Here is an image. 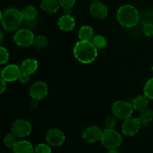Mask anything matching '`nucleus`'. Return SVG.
Returning a JSON list of instances; mask_svg holds the SVG:
<instances>
[{
    "mask_svg": "<svg viewBox=\"0 0 153 153\" xmlns=\"http://www.w3.org/2000/svg\"><path fill=\"white\" fill-rule=\"evenodd\" d=\"M75 58L82 64H91L98 55V51L92 42L88 40H79L73 49Z\"/></svg>",
    "mask_w": 153,
    "mask_h": 153,
    "instance_id": "obj_1",
    "label": "nucleus"
},
{
    "mask_svg": "<svg viewBox=\"0 0 153 153\" xmlns=\"http://www.w3.org/2000/svg\"><path fill=\"white\" fill-rule=\"evenodd\" d=\"M118 22L126 28L135 26L140 19L137 9L131 4H124L117 12Z\"/></svg>",
    "mask_w": 153,
    "mask_h": 153,
    "instance_id": "obj_2",
    "label": "nucleus"
},
{
    "mask_svg": "<svg viewBox=\"0 0 153 153\" xmlns=\"http://www.w3.org/2000/svg\"><path fill=\"white\" fill-rule=\"evenodd\" d=\"M23 20L22 10L14 7H9L3 12L1 22L4 30L13 31L20 26Z\"/></svg>",
    "mask_w": 153,
    "mask_h": 153,
    "instance_id": "obj_3",
    "label": "nucleus"
},
{
    "mask_svg": "<svg viewBox=\"0 0 153 153\" xmlns=\"http://www.w3.org/2000/svg\"><path fill=\"white\" fill-rule=\"evenodd\" d=\"M100 140L107 149H117L122 143V137L115 129L105 128L102 131Z\"/></svg>",
    "mask_w": 153,
    "mask_h": 153,
    "instance_id": "obj_4",
    "label": "nucleus"
},
{
    "mask_svg": "<svg viewBox=\"0 0 153 153\" xmlns=\"http://www.w3.org/2000/svg\"><path fill=\"white\" fill-rule=\"evenodd\" d=\"M111 111L114 116L116 117L117 119L124 120L131 117L134 109L131 103L120 100L114 103L111 107Z\"/></svg>",
    "mask_w": 153,
    "mask_h": 153,
    "instance_id": "obj_5",
    "label": "nucleus"
},
{
    "mask_svg": "<svg viewBox=\"0 0 153 153\" xmlns=\"http://www.w3.org/2000/svg\"><path fill=\"white\" fill-rule=\"evenodd\" d=\"M34 33L28 28H21L16 31L13 35V41L20 47H28L33 45L34 40Z\"/></svg>",
    "mask_w": 153,
    "mask_h": 153,
    "instance_id": "obj_6",
    "label": "nucleus"
},
{
    "mask_svg": "<svg viewBox=\"0 0 153 153\" xmlns=\"http://www.w3.org/2000/svg\"><path fill=\"white\" fill-rule=\"evenodd\" d=\"M11 131L17 137H25L32 131V126L25 120H17L12 125Z\"/></svg>",
    "mask_w": 153,
    "mask_h": 153,
    "instance_id": "obj_7",
    "label": "nucleus"
},
{
    "mask_svg": "<svg viewBox=\"0 0 153 153\" xmlns=\"http://www.w3.org/2000/svg\"><path fill=\"white\" fill-rule=\"evenodd\" d=\"M140 126L138 119L135 117H130L124 120L122 125V132L124 135L132 137L139 131Z\"/></svg>",
    "mask_w": 153,
    "mask_h": 153,
    "instance_id": "obj_8",
    "label": "nucleus"
},
{
    "mask_svg": "<svg viewBox=\"0 0 153 153\" xmlns=\"http://www.w3.org/2000/svg\"><path fill=\"white\" fill-rule=\"evenodd\" d=\"M46 140L50 146H60L65 142L66 136L63 131L59 128H52L46 133Z\"/></svg>",
    "mask_w": 153,
    "mask_h": 153,
    "instance_id": "obj_9",
    "label": "nucleus"
},
{
    "mask_svg": "<svg viewBox=\"0 0 153 153\" xmlns=\"http://www.w3.org/2000/svg\"><path fill=\"white\" fill-rule=\"evenodd\" d=\"M49 92L48 85L45 82L39 81L33 84L30 88L29 94L31 98L35 100H42L47 96Z\"/></svg>",
    "mask_w": 153,
    "mask_h": 153,
    "instance_id": "obj_10",
    "label": "nucleus"
},
{
    "mask_svg": "<svg viewBox=\"0 0 153 153\" xmlns=\"http://www.w3.org/2000/svg\"><path fill=\"white\" fill-rule=\"evenodd\" d=\"M21 73L20 67L16 64H9L6 66L1 72V77L6 82H13L19 79Z\"/></svg>",
    "mask_w": 153,
    "mask_h": 153,
    "instance_id": "obj_11",
    "label": "nucleus"
},
{
    "mask_svg": "<svg viewBox=\"0 0 153 153\" xmlns=\"http://www.w3.org/2000/svg\"><path fill=\"white\" fill-rule=\"evenodd\" d=\"M102 131L96 126H91L85 128L82 132V139L86 143H94L99 141L101 139Z\"/></svg>",
    "mask_w": 153,
    "mask_h": 153,
    "instance_id": "obj_12",
    "label": "nucleus"
},
{
    "mask_svg": "<svg viewBox=\"0 0 153 153\" xmlns=\"http://www.w3.org/2000/svg\"><path fill=\"white\" fill-rule=\"evenodd\" d=\"M91 16L97 19H102L108 15V8L104 3L100 1H94L90 7Z\"/></svg>",
    "mask_w": 153,
    "mask_h": 153,
    "instance_id": "obj_13",
    "label": "nucleus"
},
{
    "mask_svg": "<svg viewBox=\"0 0 153 153\" xmlns=\"http://www.w3.org/2000/svg\"><path fill=\"white\" fill-rule=\"evenodd\" d=\"M19 67H20L21 72L31 75L37 71L38 68V62L37 60L34 58H27L21 63Z\"/></svg>",
    "mask_w": 153,
    "mask_h": 153,
    "instance_id": "obj_14",
    "label": "nucleus"
},
{
    "mask_svg": "<svg viewBox=\"0 0 153 153\" xmlns=\"http://www.w3.org/2000/svg\"><path fill=\"white\" fill-rule=\"evenodd\" d=\"M58 25L60 29L62 31H69L74 28L75 25H76V21L72 16L63 15L58 19Z\"/></svg>",
    "mask_w": 153,
    "mask_h": 153,
    "instance_id": "obj_15",
    "label": "nucleus"
},
{
    "mask_svg": "<svg viewBox=\"0 0 153 153\" xmlns=\"http://www.w3.org/2000/svg\"><path fill=\"white\" fill-rule=\"evenodd\" d=\"M13 151L14 153H33L34 148L28 140H19L13 146Z\"/></svg>",
    "mask_w": 153,
    "mask_h": 153,
    "instance_id": "obj_16",
    "label": "nucleus"
},
{
    "mask_svg": "<svg viewBox=\"0 0 153 153\" xmlns=\"http://www.w3.org/2000/svg\"><path fill=\"white\" fill-rule=\"evenodd\" d=\"M138 120L140 122L141 128L147 127L153 120V110L149 108L143 109L141 111H140L138 116Z\"/></svg>",
    "mask_w": 153,
    "mask_h": 153,
    "instance_id": "obj_17",
    "label": "nucleus"
},
{
    "mask_svg": "<svg viewBox=\"0 0 153 153\" xmlns=\"http://www.w3.org/2000/svg\"><path fill=\"white\" fill-rule=\"evenodd\" d=\"M60 4L58 0H42L40 7L47 13H55L58 10Z\"/></svg>",
    "mask_w": 153,
    "mask_h": 153,
    "instance_id": "obj_18",
    "label": "nucleus"
},
{
    "mask_svg": "<svg viewBox=\"0 0 153 153\" xmlns=\"http://www.w3.org/2000/svg\"><path fill=\"white\" fill-rule=\"evenodd\" d=\"M149 99L145 95H139L134 97L131 102V105L133 109L137 111H141L143 109L146 108L149 103Z\"/></svg>",
    "mask_w": 153,
    "mask_h": 153,
    "instance_id": "obj_19",
    "label": "nucleus"
},
{
    "mask_svg": "<svg viewBox=\"0 0 153 153\" xmlns=\"http://www.w3.org/2000/svg\"><path fill=\"white\" fill-rule=\"evenodd\" d=\"M22 13L24 20H25V22H28V21H32L37 19L38 12L35 7L32 5H28L22 10Z\"/></svg>",
    "mask_w": 153,
    "mask_h": 153,
    "instance_id": "obj_20",
    "label": "nucleus"
},
{
    "mask_svg": "<svg viewBox=\"0 0 153 153\" xmlns=\"http://www.w3.org/2000/svg\"><path fill=\"white\" fill-rule=\"evenodd\" d=\"M94 29L89 25H83L79 31V38L80 40L90 41L94 37Z\"/></svg>",
    "mask_w": 153,
    "mask_h": 153,
    "instance_id": "obj_21",
    "label": "nucleus"
},
{
    "mask_svg": "<svg viewBox=\"0 0 153 153\" xmlns=\"http://www.w3.org/2000/svg\"><path fill=\"white\" fill-rule=\"evenodd\" d=\"M91 42L97 49H102L107 46V40L104 36L101 35V34H97V35L94 36Z\"/></svg>",
    "mask_w": 153,
    "mask_h": 153,
    "instance_id": "obj_22",
    "label": "nucleus"
},
{
    "mask_svg": "<svg viewBox=\"0 0 153 153\" xmlns=\"http://www.w3.org/2000/svg\"><path fill=\"white\" fill-rule=\"evenodd\" d=\"M49 44V40L47 37L43 35H38L34 37L33 45L37 49H44Z\"/></svg>",
    "mask_w": 153,
    "mask_h": 153,
    "instance_id": "obj_23",
    "label": "nucleus"
},
{
    "mask_svg": "<svg viewBox=\"0 0 153 153\" xmlns=\"http://www.w3.org/2000/svg\"><path fill=\"white\" fill-rule=\"evenodd\" d=\"M16 142H17V137L12 131L7 133L3 139V143L4 146L7 148H13Z\"/></svg>",
    "mask_w": 153,
    "mask_h": 153,
    "instance_id": "obj_24",
    "label": "nucleus"
},
{
    "mask_svg": "<svg viewBox=\"0 0 153 153\" xmlns=\"http://www.w3.org/2000/svg\"><path fill=\"white\" fill-rule=\"evenodd\" d=\"M143 94L149 100H153V78L149 79L144 85Z\"/></svg>",
    "mask_w": 153,
    "mask_h": 153,
    "instance_id": "obj_25",
    "label": "nucleus"
},
{
    "mask_svg": "<svg viewBox=\"0 0 153 153\" xmlns=\"http://www.w3.org/2000/svg\"><path fill=\"white\" fill-rule=\"evenodd\" d=\"M34 152L35 153H51V149L49 144L47 143H40L34 148Z\"/></svg>",
    "mask_w": 153,
    "mask_h": 153,
    "instance_id": "obj_26",
    "label": "nucleus"
},
{
    "mask_svg": "<svg viewBox=\"0 0 153 153\" xmlns=\"http://www.w3.org/2000/svg\"><path fill=\"white\" fill-rule=\"evenodd\" d=\"M117 118L114 116H109L106 118L105 121V128H112L114 129L115 127L117 126Z\"/></svg>",
    "mask_w": 153,
    "mask_h": 153,
    "instance_id": "obj_27",
    "label": "nucleus"
},
{
    "mask_svg": "<svg viewBox=\"0 0 153 153\" xmlns=\"http://www.w3.org/2000/svg\"><path fill=\"white\" fill-rule=\"evenodd\" d=\"M9 52L3 46H0V64H4L8 61L9 60Z\"/></svg>",
    "mask_w": 153,
    "mask_h": 153,
    "instance_id": "obj_28",
    "label": "nucleus"
},
{
    "mask_svg": "<svg viewBox=\"0 0 153 153\" xmlns=\"http://www.w3.org/2000/svg\"><path fill=\"white\" fill-rule=\"evenodd\" d=\"M143 32L146 37H153V23L147 22L143 27Z\"/></svg>",
    "mask_w": 153,
    "mask_h": 153,
    "instance_id": "obj_29",
    "label": "nucleus"
},
{
    "mask_svg": "<svg viewBox=\"0 0 153 153\" xmlns=\"http://www.w3.org/2000/svg\"><path fill=\"white\" fill-rule=\"evenodd\" d=\"M76 0H58L60 6L63 8H72L76 4Z\"/></svg>",
    "mask_w": 153,
    "mask_h": 153,
    "instance_id": "obj_30",
    "label": "nucleus"
},
{
    "mask_svg": "<svg viewBox=\"0 0 153 153\" xmlns=\"http://www.w3.org/2000/svg\"><path fill=\"white\" fill-rule=\"evenodd\" d=\"M30 75L27 74V73H22V72H21L20 75H19V79L18 80L19 81V82H21V83L22 84H26L28 83V82H29L30 80Z\"/></svg>",
    "mask_w": 153,
    "mask_h": 153,
    "instance_id": "obj_31",
    "label": "nucleus"
},
{
    "mask_svg": "<svg viewBox=\"0 0 153 153\" xmlns=\"http://www.w3.org/2000/svg\"><path fill=\"white\" fill-rule=\"evenodd\" d=\"M6 89V82L0 76V94H3Z\"/></svg>",
    "mask_w": 153,
    "mask_h": 153,
    "instance_id": "obj_32",
    "label": "nucleus"
},
{
    "mask_svg": "<svg viewBox=\"0 0 153 153\" xmlns=\"http://www.w3.org/2000/svg\"><path fill=\"white\" fill-rule=\"evenodd\" d=\"M64 15H69V16H71L72 15L71 8H64Z\"/></svg>",
    "mask_w": 153,
    "mask_h": 153,
    "instance_id": "obj_33",
    "label": "nucleus"
},
{
    "mask_svg": "<svg viewBox=\"0 0 153 153\" xmlns=\"http://www.w3.org/2000/svg\"><path fill=\"white\" fill-rule=\"evenodd\" d=\"M37 105H38V100H33V102H31V106H32L33 108H37Z\"/></svg>",
    "mask_w": 153,
    "mask_h": 153,
    "instance_id": "obj_34",
    "label": "nucleus"
},
{
    "mask_svg": "<svg viewBox=\"0 0 153 153\" xmlns=\"http://www.w3.org/2000/svg\"><path fill=\"white\" fill-rule=\"evenodd\" d=\"M107 153H120V152L117 150V149H111Z\"/></svg>",
    "mask_w": 153,
    "mask_h": 153,
    "instance_id": "obj_35",
    "label": "nucleus"
},
{
    "mask_svg": "<svg viewBox=\"0 0 153 153\" xmlns=\"http://www.w3.org/2000/svg\"><path fill=\"white\" fill-rule=\"evenodd\" d=\"M2 39H3V34L1 32V31H0V43H1V41H2Z\"/></svg>",
    "mask_w": 153,
    "mask_h": 153,
    "instance_id": "obj_36",
    "label": "nucleus"
},
{
    "mask_svg": "<svg viewBox=\"0 0 153 153\" xmlns=\"http://www.w3.org/2000/svg\"><path fill=\"white\" fill-rule=\"evenodd\" d=\"M2 13H1V10H0V22H1V18H2Z\"/></svg>",
    "mask_w": 153,
    "mask_h": 153,
    "instance_id": "obj_37",
    "label": "nucleus"
},
{
    "mask_svg": "<svg viewBox=\"0 0 153 153\" xmlns=\"http://www.w3.org/2000/svg\"><path fill=\"white\" fill-rule=\"evenodd\" d=\"M91 1H100V0H91Z\"/></svg>",
    "mask_w": 153,
    "mask_h": 153,
    "instance_id": "obj_38",
    "label": "nucleus"
},
{
    "mask_svg": "<svg viewBox=\"0 0 153 153\" xmlns=\"http://www.w3.org/2000/svg\"><path fill=\"white\" fill-rule=\"evenodd\" d=\"M152 72H153V65H152Z\"/></svg>",
    "mask_w": 153,
    "mask_h": 153,
    "instance_id": "obj_39",
    "label": "nucleus"
},
{
    "mask_svg": "<svg viewBox=\"0 0 153 153\" xmlns=\"http://www.w3.org/2000/svg\"><path fill=\"white\" fill-rule=\"evenodd\" d=\"M33 153H35V152H33Z\"/></svg>",
    "mask_w": 153,
    "mask_h": 153,
    "instance_id": "obj_40",
    "label": "nucleus"
}]
</instances>
